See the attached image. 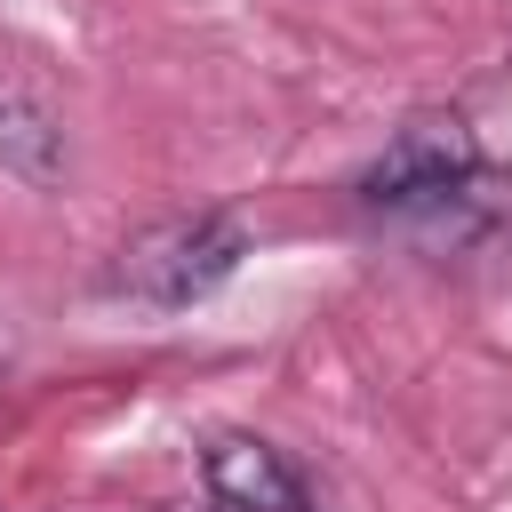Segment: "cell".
Instances as JSON below:
<instances>
[{"instance_id": "3", "label": "cell", "mask_w": 512, "mask_h": 512, "mask_svg": "<svg viewBox=\"0 0 512 512\" xmlns=\"http://www.w3.org/2000/svg\"><path fill=\"white\" fill-rule=\"evenodd\" d=\"M200 480H208V512H312L288 456L256 432H216L200 448Z\"/></svg>"}, {"instance_id": "5", "label": "cell", "mask_w": 512, "mask_h": 512, "mask_svg": "<svg viewBox=\"0 0 512 512\" xmlns=\"http://www.w3.org/2000/svg\"><path fill=\"white\" fill-rule=\"evenodd\" d=\"M0 360H8V336H0Z\"/></svg>"}, {"instance_id": "1", "label": "cell", "mask_w": 512, "mask_h": 512, "mask_svg": "<svg viewBox=\"0 0 512 512\" xmlns=\"http://www.w3.org/2000/svg\"><path fill=\"white\" fill-rule=\"evenodd\" d=\"M240 256H248V232H240L232 216L200 208V216H168V224L136 232V240L112 256L104 288H112V296H144V304H192V296H208L216 280H232Z\"/></svg>"}, {"instance_id": "4", "label": "cell", "mask_w": 512, "mask_h": 512, "mask_svg": "<svg viewBox=\"0 0 512 512\" xmlns=\"http://www.w3.org/2000/svg\"><path fill=\"white\" fill-rule=\"evenodd\" d=\"M0 168L24 176V184H56L64 176V120L16 80H0Z\"/></svg>"}, {"instance_id": "2", "label": "cell", "mask_w": 512, "mask_h": 512, "mask_svg": "<svg viewBox=\"0 0 512 512\" xmlns=\"http://www.w3.org/2000/svg\"><path fill=\"white\" fill-rule=\"evenodd\" d=\"M472 184H480V144L456 112H416L360 176L376 208H456Z\"/></svg>"}]
</instances>
